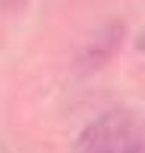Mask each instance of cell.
Instances as JSON below:
<instances>
[{"label": "cell", "mask_w": 145, "mask_h": 153, "mask_svg": "<svg viewBox=\"0 0 145 153\" xmlns=\"http://www.w3.org/2000/svg\"><path fill=\"white\" fill-rule=\"evenodd\" d=\"M70 153H145V139L131 115L112 109L86 125Z\"/></svg>", "instance_id": "obj_1"}, {"label": "cell", "mask_w": 145, "mask_h": 153, "mask_svg": "<svg viewBox=\"0 0 145 153\" xmlns=\"http://www.w3.org/2000/svg\"><path fill=\"white\" fill-rule=\"evenodd\" d=\"M123 40H125V26H123V22L115 20V22L101 26L91 36V40L82 48V52L76 56V60H74L76 74L80 78H88V76L100 72L119 52Z\"/></svg>", "instance_id": "obj_2"}, {"label": "cell", "mask_w": 145, "mask_h": 153, "mask_svg": "<svg viewBox=\"0 0 145 153\" xmlns=\"http://www.w3.org/2000/svg\"><path fill=\"white\" fill-rule=\"evenodd\" d=\"M135 48L139 52H145V26L137 32V36H135Z\"/></svg>", "instance_id": "obj_3"}]
</instances>
